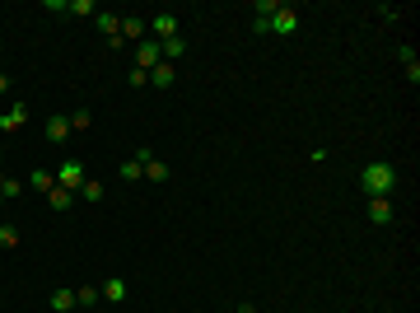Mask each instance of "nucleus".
Instances as JSON below:
<instances>
[{"instance_id": "nucleus-16", "label": "nucleus", "mask_w": 420, "mask_h": 313, "mask_svg": "<svg viewBox=\"0 0 420 313\" xmlns=\"http://www.w3.org/2000/svg\"><path fill=\"white\" fill-rule=\"evenodd\" d=\"M47 206H52V210H70V206H75V192H66V187H52V192H47Z\"/></svg>"}, {"instance_id": "nucleus-30", "label": "nucleus", "mask_w": 420, "mask_h": 313, "mask_svg": "<svg viewBox=\"0 0 420 313\" xmlns=\"http://www.w3.org/2000/svg\"><path fill=\"white\" fill-rule=\"evenodd\" d=\"M0 178H5V173H0Z\"/></svg>"}, {"instance_id": "nucleus-19", "label": "nucleus", "mask_w": 420, "mask_h": 313, "mask_svg": "<svg viewBox=\"0 0 420 313\" xmlns=\"http://www.w3.org/2000/svg\"><path fill=\"white\" fill-rule=\"evenodd\" d=\"M117 178H122V183H135V178H145V173H140V159H127V164H122V168H117Z\"/></svg>"}, {"instance_id": "nucleus-23", "label": "nucleus", "mask_w": 420, "mask_h": 313, "mask_svg": "<svg viewBox=\"0 0 420 313\" xmlns=\"http://www.w3.org/2000/svg\"><path fill=\"white\" fill-rule=\"evenodd\" d=\"M99 299H103V295H99V290H94V286L75 290V304H79V309H89V304H99Z\"/></svg>"}, {"instance_id": "nucleus-3", "label": "nucleus", "mask_w": 420, "mask_h": 313, "mask_svg": "<svg viewBox=\"0 0 420 313\" xmlns=\"http://www.w3.org/2000/svg\"><path fill=\"white\" fill-rule=\"evenodd\" d=\"M150 38V19L145 14H122V42L135 47V42H145Z\"/></svg>"}, {"instance_id": "nucleus-5", "label": "nucleus", "mask_w": 420, "mask_h": 313, "mask_svg": "<svg viewBox=\"0 0 420 313\" xmlns=\"http://www.w3.org/2000/svg\"><path fill=\"white\" fill-rule=\"evenodd\" d=\"M131 52H135V71H155L159 61H163V52H159V42H155V38H145V42H135Z\"/></svg>"}, {"instance_id": "nucleus-29", "label": "nucleus", "mask_w": 420, "mask_h": 313, "mask_svg": "<svg viewBox=\"0 0 420 313\" xmlns=\"http://www.w3.org/2000/svg\"><path fill=\"white\" fill-rule=\"evenodd\" d=\"M0 164H5V155H0Z\"/></svg>"}, {"instance_id": "nucleus-10", "label": "nucleus", "mask_w": 420, "mask_h": 313, "mask_svg": "<svg viewBox=\"0 0 420 313\" xmlns=\"http://www.w3.org/2000/svg\"><path fill=\"white\" fill-rule=\"evenodd\" d=\"M369 225H393V201L388 197H369Z\"/></svg>"}, {"instance_id": "nucleus-22", "label": "nucleus", "mask_w": 420, "mask_h": 313, "mask_svg": "<svg viewBox=\"0 0 420 313\" xmlns=\"http://www.w3.org/2000/svg\"><path fill=\"white\" fill-rule=\"evenodd\" d=\"M0 248H19V225H0Z\"/></svg>"}, {"instance_id": "nucleus-7", "label": "nucleus", "mask_w": 420, "mask_h": 313, "mask_svg": "<svg viewBox=\"0 0 420 313\" xmlns=\"http://www.w3.org/2000/svg\"><path fill=\"white\" fill-rule=\"evenodd\" d=\"M42 136H47L52 145H66V140H70V117H66V112H52V117L42 122Z\"/></svg>"}, {"instance_id": "nucleus-18", "label": "nucleus", "mask_w": 420, "mask_h": 313, "mask_svg": "<svg viewBox=\"0 0 420 313\" xmlns=\"http://www.w3.org/2000/svg\"><path fill=\"white\" fill-rule=\"evenodd\" d=\"M75 197H79V201H103V183H99V178H84Z\"/></svg>"}, {"instance_id": "nucleus-28", "label": "nucleus", "mask_w": 420, "mask_h": 313, "mask_svg": "<svg viewBox=\"0 0 420 313\" xmlns=\"http://www.w3.org/2000/svg\"><path fill=\"white\" fill-rule=\"evenodd\" d=\"M5 94H10V75L0 71V99H5Z\"/></svg>"}, {"instance_id": "nucleus-14", "label": "nucleus", "mask_w": 420, "mask_h": 313, "mask_svg": "<svg viewBox=\"0 0 420 313\" xmlns=\"http://www.w3.org/2000/svg\"><path fill=\"white\" fill-rule=\"evenodd\" d=\"M173 79H178V66H168V61H159L155 71H150V84H155V89H168Z\"/></svg>"}, {"instance_id": "nucleus-27", "label": "nucleus", "mask_w": 420, "mask_h": 313, "mask_svg": "<svg viewBox=\"0 0 420 313\" xmlns=\"http://www.w3.org/2000/svg\"><path fill=\"white\" fill-rule=\"evenodd\" d=\"M127 79H131L135 89H145V84H150V71H135V66H131V75H127Z\"/></svg>"}, {"instance_id": "nucleus-6", "label": "nucleus", "mask_w": 420, "mask_h": 313, "mask_svg": "<svg viewBox=\"0 0 420 313\" xmlns=\"http://www.w3.org/2000/svg\"><path fill=\"white\" fill-rule=\"evenodd\" d=\"M79 183H84V164H79V159H66V164L56 168V187H66V192H79Z\"/></svg>"}, {"instance_id": "nucleus-1", "label": "nucleus", "mask_w": 420, "mask_h": 313, "mask_svg": "<svg viewBox=\"0 0 420 313\" xmlns=\"http://www.w3.org/2000/svg\"><path fill=\"white\" fill-rule=\"evenodd\" d=\"M360 187H365V197H393L397 168L393 164H365V168H360Z\"/></svg>"}, {"instance_id": "nucleus-4", "label": "nucleus", "mask_w": 420, "mask_h": 313, "mask_svg": "<svg viewBox=\"0 0 420 313\" xmlns=\"http://www.w3.org/2000/svg\"><path fill=\"white\" fill-rule=\"evenodd\" d=\"M178 33H183V28H178V14H168V10L150 19V38H155V42H168V38H178Z\"/></svg>"}, {"instance_id": "nucleus-15", "label": "nucleus", "mask_w": 420, "mask_h": 313, "mask_svg": "<svg viewBox=\"0 0 420 313\" xmlns=\"http://www.w3.org/2000/svg\"><path fill=\"white\" fill-rule=\"evenodd\" d=\"M66 14H75V19H94V14H99V0H66Z\"/></svg>"}, {"instance_id": "nucleus-12", "label": "nucleus", "mask_w": 420, "mask_h": 313, "mask_svg": "<svg viewBox=\"0 0 420 313\" xmlns=\"http://www.w3.org/2000/svg\"><path fill=\"white\" fill-rule=\"evenodd\" d=\"M99 295H103L107 304H122V299H127V295H131V286H127V281H122V276H112V281H103V290H99Z\"/></svg>"}, {"instance_id": "nucleus-24", "label": "nucleus", "mask_w": 420, "mask_h": 313, "mask_svg": "<svg viewBox=\"0 0 420 313\" xmlns=\"http://www.w3.org/2000/svg\"><path fill=\"white\" fill-rule=\"evenodd\" d=\"M89 122H94V112H89V108H75V117H70V131H84Z\"/></svg>"}, {"instance_id": "nucleus-2", "label": "nucleus", "mask_w": 420, "mask_h": 313, "mask_svg": "<svg viewBox=\"0 0 420 313\" xmlns=\"http://www.w3.org/2000/svg\"><path fill=\"white\" fill-rule=\"evenodd\" d=\"M257 33H276V38H289V33H299V10L294 5H280L271 19H252Z\"/></svg>"}, {"instance_id": "nucleus-8", "label": "nucleus", "mask_w": 420, "mask_h": 313, "mask_svg": "<svg viewBox=\"0 0 420 313\" xmlns=\"http://www.w3.org/2000/svg\"><path fill=\"white\" fill-rule=\"evenodd\" d=\"M135 159H140V173H145L150 183H168V164H163V159H155L150 150H135Z\"/></svg>"}, {"instance_id": "nucleus-17", "label": "nucleus", "mask_w": 420, "mask_h": 313, "mask_svg": "<svg viewBox=\"0 0 420 313\" xmlns=\"http://www.w3.org/2000/svg\"><path fill=\"white\" fill-rule=\"evenodd\" d=\"M70 309H75V290H66V286L52 290V313H70Z\"/></svg>"}, {"instance_id": "nucleus-13", "label": "nucleus", "mask_w": 420, "mask_h": 313, "mask_svg": "<svg viewBox=\"0 0 420 313\" xmlns=\"http://www.w3.org/2000/svg\"><path fill=\"white\" fill-rule=\"evenodd\" d=\"M28 122V108L24 103H10L5 108V117H0V131H19Z\"/></svg>"}, {"instance_id": "nucleus-21", "label": "nucleus", "mask_w": 420, "mask_h": 313, "mask_svg": "<svg viewBox=\"0 0 420 313\" xmlns=\"http://www.w3.org/2000/svg\"><path fill=\"white\" fill-rule=\"evenodd\" d=\"M19 192H24V183H19V178H0V201H14Z\"/></svg>"}, {"instance_id": "nucleus-9", "label": "nucleus", "mask_w": 420, "mask_h": 313, "mask_svg": "<svg viewBox=\"0 0 420 313\" xmlns=\"http://www.w3.org/2000/svg\"><path fill=\"white\" fill-rule=\"evenodd\" d=\"M94 24H99V33H103L107 42H122V14H112V10H99V14H94Z\"/></svg>"}, {"instance_id": "nucleus-26", "label": "nucleus", "mask_w": 420, "mask_h": 313, "mask_svg": "<svg viewBox=\"0 0 420 313\" xmlns=\"http://www.w3.org/2000/svg\"><path fill=\"white\" fill-rule=\"evenodd\" d=\"M402 66H406V79H411V84H420V61H416V56H411V61H402Z\"/></svg>"}, {"instance_id": "nucleus-11", "label": "nucleus", "mask_w": 420, "mask_h": 313, "mask_svg": "<svg viewBox=\"0 0 420 313\" xmlns=\"http://www.w3.org/2000/svg\"><path fill=\"white\" fill-rule=\"evenodd\" d=\"M159 52H163V61H168V66H178V61H183V56H187V38H183V33H178V38H168V42H159Z\"/></svg>"}, {"instance_id": "nucleus-25", "label": "nucleus", "mask_w": 420, "mask_h": 313, "mask_svg": "<svg viewBox=\"0 0 420 313\" xmlns=\"http://www.w3.org/2000/svg\"><path fill=\"white\" fill-rule=\"evenodd\" d=\"M280 10V0H257V19H271Z\"/></svg>"}, {"instance_id": "nucleus-20", "label": "nucleus", "mask_w": 420, "mask_h": 313, "mask_svg": "<svg viewBox=\"0 0 420 313\" xmlns=\"http://www.w3.org/2000/svg\"><path fill=\"white\" fill-rule=\"evenodd\" d=\"M28 183L38 187V192H52V187H56V173H47V168H33V178H28Z\"/></svg>"}]
</instances>
